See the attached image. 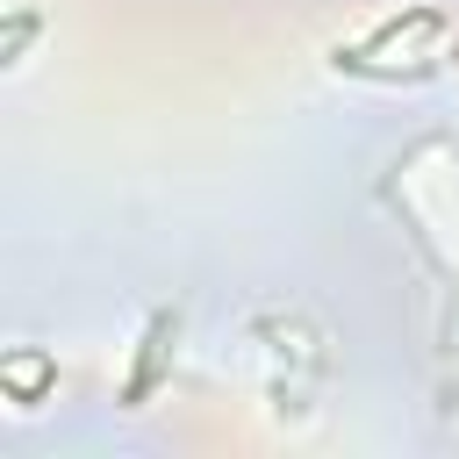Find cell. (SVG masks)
<instances>
[{"mask_svg": "<svg viewBox=\"0 0 459 459\" xmlns=\"http://www.w3.org/2000/svg\"><path fill=\"white\" fill-rule=\"evenodd\" d=\"M165 337H172V316H151V337H143V359H136L129 402H143V394H151V373H158V351H165Z\"/></svg>", "mask_w": 459, "mask_h": 459, "instance_id": "obj_1", "label": "cell"}]
</instances>
